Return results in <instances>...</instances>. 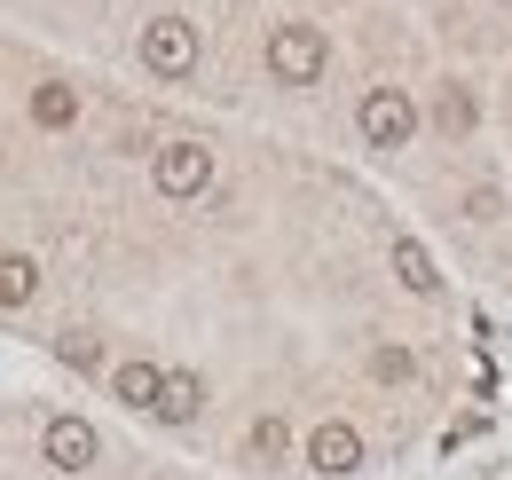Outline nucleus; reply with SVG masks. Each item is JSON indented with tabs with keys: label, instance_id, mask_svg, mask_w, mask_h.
<instances>
[{
	"label": "nucleus",
	"instance_id": "1",
	"mask_svg": "<svg viewBox=\"0 0 512 480\" xmlns=\"http://www.w3.org/2000/svg\"><path fill=\"white\" fill-rule=\"evenodd\" d=\"M323 63H331V40H323L316 24H276V32H268V71H276V87H316Z\"/></svg>",
	"mask_w": 512,
	"mask_h": 480
},
{
	"label": "nucleus",
	"instance_id": "2",
	"mask_svg": "<svg viewBox=\"0 0 512 480\" xmlns=\"http://www.w3.org/2000/svg\"><path fill=\"white\" fill-rule=\"evenodd\" d=\"M134 56H142L150 79H190V71H197V24H182V16H150L142 40H134Z\"/></svg>",
	"mask_w": 512,
	"mask_h": 480
},
{
	"label": "nucleus",
	"instance_id": "3",
	"mask_svg": "<svg viewBox=\"0 0 512 480\" xmlns=\"http://www.w3.org/2000/svg\"><path fill=\"white\" fill-rule=\"evenodd\" d=\"M410 134H418V103H410L402 87H371V95H363V142H371V150H402Z\"/></svg>",
	"mask_w": 512,
	"mask_h": 480
},
{
	"label": "nucleus",
	"instance_id": "4",
	"mask_svg": "<svg viewBox=\"0 0 512 480\" xmlns=\"http://www.w3.org/2000/svg\"><path fill=\"white\" fill-rule=\"evenodd\" d=\"M150 181H158V197H197V189L213 181V150H205V142H166V150L150 158Z\"/></svg>",
	"mask_w": 512,
	"mask_h": 480
},
{
	"label": "nucleus",
	"instance_id": "5",
	"mask_svg": "<svg viewBox=\"0 0 512 480\" xmlns=\"http://www.w3.org/2000/svg\"><path fill=\"white\" fill-rule=\"evenodd\" d=\"M308 473H323V480L363 473V433H355L347 418H323L316 433H308Z\"/></svg>",
	"mask_w": 512,
	"mask_h": 480
},
{
	"label": "nucleus",
	"instance_id": "6",
	"mask_svg": "<svg viewBox=\"0 0 512 480\" xmlns=\"http://www.w3.org/2000/svg\"><path fill=\"white\" fill-rule=\"evenodd\" d=\"M40 449H48V465H56V473H87L103 441H95V425H87V418H48Z\"/></svg>",
	"mask_w": 512,
	"mask_h": 480
},
{
	"label": "nucleus",
	"instance_id": "7",
	"mask_svg": "<svg viewBox=\"0 0 512 480\" xmlns=\"http://www.w3.org/2000/svg\"><path fill=\"white\" fill-rule=\"evenodd\" d=\"M197 410H205V378H197V370H166V386H158V410H150V418L190 425Z\"/></svg>",
	"mask_w": 512,
	"mask_h": 480
},
{
	"label": "nucleus",
	"instance_id": "8",
	"mask_svg": "<svg viewBox=\"0 0 512 480\" xmlns=\"http://www.w3.org/2000/svg\"><path fill=\"white\" fill-rule=\"evenodd\" d=\"M158 386H166L158 362H119V370H111V394H119L127 410H158Z\"/></svg>",
	"mask_w": 512,
	"mask_h": 480
},
{
	"label": "nucleus",
	"instance_id": "9",
	"mask_svg": "<svg viewBox=\"0 0 512 480\" xmlns=\"http://www.w3.org/2000/svg\"><path fill=\"white\" fill-rule=\"evenodd\" d=\"M394 276H402V292H418V300H426V292H442V268H434V252H426L418 237L394 244Z\"/></svg>",
	"mask_w": 512,
	"mask_h": 480
},
{
	"label": "nucleus",
	"instance_id": "10",
	"mask_svg": "<svg viewBox=\"0 0 512 480\" xmlns=\"http://www.w3.org/2000/svg\"><path fill=\"white\" fill-rule=\"evenodd\" d=\"M245 449H253V465H284V457H292V425L284 418H253Z\"/></svg>",
	"mask_w": 512,
	"mask_h": 480
},
{
	"label": "nucleus",
	"instance_id": "11",
	"mask_svg": "<svg viewBox=\"0 0 512 480\" xmlns=\"http://www.w3.org/2000/svg\"><path fill=\"white\" fill-rule=\"evenodd\" d=\"M32 292H40V260L8 252V260H0V307H24Z\"/></svg>",
	"mask_w": 512,
	"mask_h": 480
},
{
	"label": "nucleus",
	"instance_id": "12",
	"mask_svg": "<svg viewBox=\"0 0 512 480\" xmlns=\"http://www.w3.org/2000/svg\"><path fill=\"white\" fill-rule=\"evenodd\" d=\"M32 119H40V126H71V119H79V95H71L64 79H48V87H32Z\"/></svg>",
	"mask_w": 512,
	"mask_h": 480
},
{
	"label": "nucleus",
	"instance_id": "13",
	"mask_svg": "<svg viewBox=\"0 0 512 480\" xmlns=\"http://www.w3.org/2000/svg\"><path fill=\"white\" fill-rule=\"evenodd\" d=\"M434 119H442V134H473V119H481V111H473V95H465V87H442Z\"/></svg>",
	"mask_w": 512,
	"mask_h": 480
},
{
	"label": "nucleus",
	"instance_id": "14",
	"mask_svg": "<svg viewBox=\"0 0 512 480\" xmlns=\"http://www.w3.org/2000/svg\"><path fill=\"white\" fill-rule=\"evenodd\" d=\"M56 355H64L71 370H95V362H103V339H95V331H64V339H56Z\"/></svg>",
	"mask_w": 512,
	"mask_h": 480
},
{
	"label": "nucleus",
	"instance_id": "15",
	"mask_svg": "<svg viewBox=\"0 0 512 480\" xmlns=\"http://www.w3.org/2000/svg\"><path fill=\"white\" fill-rule=\"evenodd\" d=\"M410 370H418V362H410V347H379V355H371V378H386V386H402Z\"/></svg>",
	"mask_w": 512,
	"mask_h": 480
}]
</instances>
